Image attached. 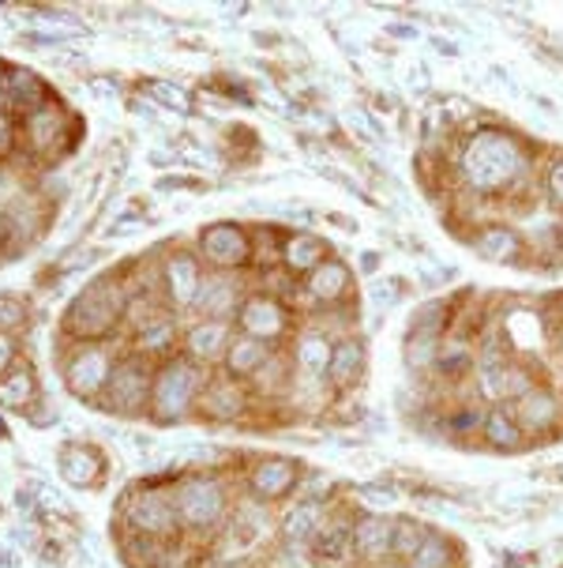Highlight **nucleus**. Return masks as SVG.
<instances>
[{
  "instance_id": "obj_1",
  "label": "nucleus",
  "mask_w": 563,
  "mask_h": 568,
  "mask_svg": "<svg viewBox=\"0 0 563 568\" xmlns=\"http://www.w3.org/2000/svg\"><path fill=\"white\" fill-rule=\"evenodd\" d=\"M458 173L477 197H496L507 192L530 173V158H525L522 144L511 133L500 128H481L466 139L463 155H458Z\"/></svg>"
},
{
  "instance_id": "obj_2",
  "label": "nucleus",
  "mask_w": 563,
  "mask_h": 568,
  "mask_svg": "<svg viewBox=\"0 0 563 568\" xmlns=\"http://www.w3.org/2000/svg\"><path fill=\"white\" fill-rule=\"evenodd\" d=\"M206 366L192 358H173L155 372V385H150V418L155 422H181L192 411H200V396L206 388Z\"/></svg>"
},
{
  "instance_id": "obj_3",
  "label": "nucleus",
  "mask_w": 563,
  "mask_h": 568,
  "mask_svg": "<svg viewBox=\"0 0 563 568\" xmlns=\"http://www.w3.org/2000/svg\"><path fill=\"white\" fill-rule=\"evenodd\" d=\"M173 505L188 535H219L233 512V497L219 474H192L173 486Z\"/></svg>"
},
{
  "instance_id": "obj_4",
  "label": "nucleus",
  "mask_w": 563,
  "mask_h": 568,
  "mask_svg": "<svg viewBox=\"0 0 563 568\" xmlns=\"http://www.w3.org/2000/svg\"><path fill=\"white\" fill-rule=\"evenodd\" d=\"M125 313V302H120V286L113 278H102V283H91L87 291L75 297V309L68 316V328L75 335H83L87 343H102V335L113 332L117 316Z\"/></svg>"
},
{
  "instance_id": "obj_5",
  "label": "nucleus",
  "mask_w": 563,
  "mask_h": 568,
  "mask_svg": "<svg viewBox=\"0 0 563 568\" xmlns=\"http://www.w3.org/2000/svg\"><path fill=\"white\" fill-rule=\"evenodd\" d=\"M125 519L136 535L155 538V543H166L181 530V519H177V505H173V490L166 486H144L128 497L125 505Z\"/></svg>"
},
{
  "instance_id": "obj_6",
  "label": "nucleus",
  "mask_w": 563,
  "mask_h": 568,
  "mask_svg": "<svg viewBox=\"0 0 563 568\" xmlns=\"http://www.w3.org/2000/svg\"><path fill=\"white\" fill-rule=\"evenodd\" d=\"M305 478L297 460L289 455H267V460H256L248 467V497L259 501V505H278L286 497H297V486Z\"/></svg>"
},
{
  "instance_id": "obj_7",
  "label": "nucleus",
  "mask_w": 563,
  "mask_h": 568,
  "mask_svg": "<svg viewBox=\"0 0 563 568\" xmlns=\"http://www.w3.org/2000/svg\"><path fill=\"white\" fill-rule=\"evenodd\" d=\"M353 516V554L357 568H375L391 561V546H394V516L391 512H350Z\"/></svg>"
},
{
  "instance_id": "obj_8",
  "label": "nucleus",
  "mask_w": 563,
  "mask_h": 568,
  "mask_svg": "<svg viewBox=\"0 0 563 568\" xmlns=\"http://www.w3.org/2000/svg\"><path fill=\"white\" fill-rule=\"evenodd\" d=\"M113 369H117V358H113L106 343H83V347L75 350V358L68 361V388L75 396L91 399L109 388Z\"/></svg>"
},
{
  "instance_id": "obj_9",
  "label": "nucleus",
  "mask_w": 563,
  "mask_h": 568,
  "mask_svg": "<svg viewBox=\"0 0 563 568\" xmlns=\"http://www.w3.org/2000/svg\"><path fill=\"white\" fill-rule=\"evenodd\" d=\"M308 554L319 568H357L353 554V516L350 512H331L327 524L316 530V538L308 543Z\"/></svg>"
},
{
  "instance_id": "obj_10",
  "label": "nucleus",
  "mask_w": 563,
  "mask_h": 568,
  "mask_svg": "<svg viewBox=\"0 0 563 568\" xmlns=\"http://www.w3.org/2000/svg\"><path fill=\"white\" fill-rule=\"evenodd\" d=\"M511 411L519 418L525 441L533 444V441H541V436H549L563 422V399L552 392L549 385H533L522 399H514Z\"/></svg>"
},
{
  "instance_id": "obj_11",
  "label": "nucleus",
  "mask_w": 563,
  "mask_h": 568,
  "mask_svg": "<svg viewBox=\"0 0 563 568\" xmlns=\"http://www.w3.org/2000/svg\"><path fill=\"white\" fill-rule=\"evenodd\" d=\"M237 328L241 335H248V339H259L275 347L282 335H289V328H294V316H289L286 305L275 302V297H244L237 309Z\"/></svg>"
},
{
  "instance_id": "obj_12",
  "label": "nucleus",
  "mask_w": 563,
  "mask_h": 568,
  "mask_svg": "<svg viewBox=\"0 0 563 568\" xmlns=\"http://www.w3.org/2000/svg\"><path fill=\"white\" fill-rule=\"evenodd\" d=\"M150 385H155V380H150L147 366H139V358L117 361V369H113V380H109V388H106V399H109L113 411L139 414V411H147V407H150Z\"/></svg>"
},
{
  "instance_id": "obj_13",
  "label": "nucleus",
  "mask_w": 563,
  "mask_h": 568,
  "mask_svg": "<svg viewBox=\"0 0 563 568\" xmlns=\"http://www.w3.org/2000/svg\"><path fill=\"white\" fill-rule=\"evenodd\" d=\"M200 256L214 267H241L252 256V241L233 222H214L200 234Z\"/></svg>"
},
{
  "instance_id": "obj_14",
  "label": "nucleus",
  "mask_w": 563,
  "mask_h": 568,
  "mask_svg": "<svg viewBox=\"0 0 563 568\" xmlns=\"http://www.w3.org/2000/svg\"><path fill=\"white\" fill-rule=\"evenodd\" d=\"M248 411V392L237 377H211L200 396V414L211 422H237Z\"/></svg>"
},
{
  "instance_id": "obj_15",
  "label": "nucleus",
  "mask_w": 563,
  "mask_h": 568,
  "mask_svg": "<svg viewBox=\"0 0 563 568\" xmlns=\"http://www.w3.org/2000/svg\"><path fill=\"white\" fill-rule=\"evenodd\" d=\"M162 278H166V294H169V302H173V309H192L195 294H200V286H203L200 256L173 253L166 260Z\"/></svg>"
},
{
  "instance_id": "obj_16",
  "label": "nucleus",
  "mask_w": 563,
  "mask_h": 568,
  "mask_svg": "<svg viewBox=\"0 0 563 568\" xmlns=\"http://www.w3.org/2000/svg\"><path fill=\"white\" fill-rule=\"evenodd\" d=\"M192 309L203 316V320H233L241 309V291L233 275H203V286L195 294Z\"/></svg>"
},
{
  "instance_id": "obj_17",
  "label": "nucleus",
  "mask_w": 563,
  "mask_h": 568,
  "mask_svg": "<svg viewBox=\"0 0 563 568\" xmlns=\"http://www.w3.org/2000/svg\"><path fill=\"white\" fill-rule=\"evenodd\" d=\"M331 505H319V501H300L294 497V505L282 512L278 519V535L282 543H294V546H308L316 538V530L327 524V516H331Z\"/></svg>"
},
{
  "instance_id": "obj_18",
  "label": "nucleus",
  "mask_w": 563,
  "mask_h": 568,
  "mask_svg": "<svg viewBox=\"0 0 563 568\" xmlns=\"http://www.w3.org/2000/svg\"><path fill=\"white\" fill-rule=\"evenodd\" d=\"M477 444H481L485 452H500V455L530 449V441H525V433H522V425L511 407H488L485 430L477 436Z\"/></svg>"
},
{
  "instance_id": "obj_19",
  "label": "nucleus",
  "mask_w": 563,
  "mask_h": 568,
  "mask_svg": "<svg viewBox=\"0 0 563 568\" xmlns=\"http://www.w3.org/2000/svg\"><path fill=\"white\" fill-rule=\"evenodd\" d=\"M469 245L477 249V256L496 260V264H519L525 253L522 238L514 234L511 227H503V222H488V227L474 230V234H469Z\"/></svg>"
},
{
  "instance_id": "obj_20",
  "label": "nucleus",
  "mask_w": 563,
  "mask_h": 568,
  "mask_svg": "<svg viewBox=\"0 0 563 568\" xmlns=\"http://www.w3.org/2000/svg\"><path fill=\"white\" fill-rule=\"evenodd\" d=\"M350 286H353V275L350 267L342 264V260H323V264L316 267L312 275L305 278V294L312 297L319 305H338L350 297Z\"/></svg>"
},
{
  "instance_id": "obj_21",
  "label": "nucleus",
  "mask_w": 563,
  "mask_h": 568,
  "mask_svg": "<svg viewBox=\"0 0 563 568\" xmlns=\"http://www.w3.org/2000/svg\"><path fill=\"white\" fill-rule=\"evenodd\" d=\"M364 366H369V354H364V343L357 335H338L334 354H331V369H327V380L334 388H353L361 385Z\"/></svg>"
},
{
  "instance_id": "obj_22",
  "label": "nucleus",
  "mask_w": 563,
  "mask_h": 568,
  "mask_svg": "<svg viewBox=\"0 0 563 568\" xmlns=\"http://www.w3.org/2000/svg\"><path fill=\"white\" fill-rule=\"evenodd\" d=\"M230 343H233L230 339V320H203V324H195V328L184 335L188 358L200 361V366H211V361L225 358Z\"/></svg>"
},
{
  "instance_id": "obj_23",
  "label": "nucleus",
  "mask_w": 563,
  "mask_h": 568,
  "mask_svg": "<svg viewBox=\"0 0 563 568\" xmlns=\"http://www.w3.org/2000/svg\"><path fill=\"white\" fill-rule=\"evenodd\" d=\"M485 418H488V407L481 403V399H466V403L450 407V411L439 414V422H444V436H450V441H477L485 430Z\"/></svg>"
},
{
  "instance_id": "obj_24",
  "label": "nucleus",
  "mask_w": 563,
  "mask_h": 568,
  "mask_svg": "<svg viewBox=\"0 0 563 568\" xmlns=\"http://www.w3.org/2000/svg\"><path fill=\"white\" fill-rule=\"evenodd\" d=\"M282 260L294 275H312L323 260H331V245L319 241L316 234H294L282 245Z\"/></svg>"
},
{
  "instance_id": "obj_25",
  "label": "nucleus",
  "mask_w": 563,
  "mask_h": 568,
  "mask_svg": "<svg viewBox=\"0 0 563 568\" xmlns=\"http://www.w3.org/2000/svg\"><path fill=\"white\" fill-rule=\"evenodd\" d=\"M275 347L270 343H259V339H248V335H237L225 350V369L230 377H256V372L267 366Z\"/></svg>"
},
{
  "instance_id": "obj_26",
  "label": "nucleus",
  "mask_w": 563,
  "mask_h": 568,
  "mask_svg": "<svg viewBox=\"0 0 563 568\" xmlns=\"http://www.w3.org/2000/svg\"><path fill=\"white\" fill-rule=\"evenodd\" d=\"M458 561H463V546H458L447 530L432 527L428 538L421 543L417 554L410 557L406 568H458Z\"/></svg>"
},
{
  "instance_id": "obj_27",
  "label": "nucleus",
  "mask_w": 563,
  "mask_h": 568,
  "mask_svg": "<svg viewBox=\"0 0 563 568\" xmlns=\"http://www.w3.org/2000/svg\"><path fill=\"white\" fill-rule=\"evenodd\" d=\"M331 354H334V343L327 339V332H308V335H300V339H297L294 361H297V369L305 372V377L323 380L327 369H331Z\"/></svg>"
},
{
  "instance_id": "obj_28",
  "label": "nucleus",
  "mask_w": 563,
  "mask_h": 568,
  "mask_svg": "<svg viewBox=\"0 0 563 568\" xmlns=\"http://www.w3.org/2000/svg\"><path fill=\"white\" fill-rule=\"evenodd\" d=\"M64 136V114L56 106H42L34 114H26V144L31 151H53V144Z\"/></svg>"
},
{
  "instance_id": "obj_29",
  "label": "nucleus",
  "mask_w": 563,
  "mask_h": 568,
  "mask_svg": "<svg viewBox=\"0 0 563 568\" xmlns=\"http://www.w3.org/2000/svg\"><path fill=\"white\" fill-rule=\"evenodd\" d=\"M61 474L72 482V486H94L102 478V455L94 449H83V444H72V449L61 452Z\"/></svg>"
},
{
  "instance_id": "obj_30",
  "label": "nucleus",
  "mask_w": 563,
  "mask_h": 568,
  "mask_svg": "<svg viewBox=\"0 0 563 568\" xmlns=\"http://www.w3.org/2000/svg\"><path fill=\"white\" fill-rule=\"evenodd\" d=\"M428 524L425 519H413V516H394V546H391V561L410 565V557L417 554L421 543L428 538Z\"/></svg>"
},
{
  "instance_id": "obj_31",
  "label": "nucleus",
  "mask_w": 563,
  "mask_h": 568,
  "mask_svg": "<svg viewBox=\"0 0 563 568\" xmlns=\"http://www.w3.org/2000/svg\"><path fill=\"white\" fill-rule=\"evenodd\" d=\"M8 98H12L15 106H23L26 114H34V109H42V106H50V102H45L42 80H38L34 72H23V69H15L12 76H8Z\"/></svg>"
},
{
  "instance_id": "obj_32",
  "label": "nucleus",
  "mask_w": 563,
  "mask_h": 568,
  "mask_svg": "<svg viewBox=\"0 0 563 568\" xmlns=\"http://www.w3.org/2000/svg\"><path fill=\"white\" fill-rule=\"evenodd\" d=\"M34 399V377L23 366H15L12 372L0 377V403L4 407H26Z\"/></svg>"
},
{
  "instance_id": "obj_33",
  "label": "nucleus",
  "mask_w": 563,
  "mask_h": 568,
  "mask_svg": "<svg viewBox=\"0 0 563 568\" xmlns=\"http://www.w3.org/2000/svg\"><path fill=\"white\" fill-rule=\"evenodd\" d=\"M139 335V343L136 347L139 350H147V354H155V350H166V347H173V339H177V328H173V320L169 316H150V320L144 324V328H136Z\"/></svg>"
},
{
  "instance_id": "obj_34",
  "label": "nucleus",
  "mask_w": 563,
  "mask_h": 568,
  "mask_svg": "<svg viewBox=\"0 0 563 568\" xmlns=\"http://www.w3.org/2000/svg\"><path fill=\"white\" fill-rule=\"evenodd\" d=\"M357 497H361L364 505H372V512H383L399 501V490H394L391 482H364V486H357Z\"/></svg>"
},
{
  "instance_id": "obj_35",
  "label": "nucleus",
  "mask_w": 563,
  "mask_h": 568,
  "mask_svg": "<svg viewBox=\"0 0 563 568\" xmlns=\"http://www.w3.org/2000/svg\"><path fill=\"white\" fill-rule=\"evenodd\" d=\"M369 294H372V302L380 305V309H391V305L402 297V283H399V278H375V283L369 286Z\"/></svg>"
},
{
  "instance_id": "obj_36",
  "label": "nucleus",
  "mask_w": 563,
  "mask_h": 568,
  "mask_svg": "<svg viewBox=\"0 0 563 568\" xmlns=\"http://www.w3.org/2000/svg\"><path fill=\"white\" fill-rule=\"evenodd\" d=\"M19 324H26V309L19 302H12V297H0V332H12L19 328Z\"/></svg>"
},
{
  "instance_id": "obj_37",
  "label": "nucleus",
  "mask_w": 563,
  "mask_h": 568,
  "mask_svg": "<svg viewBox=\"0 0 563 568\" xmlns=\"http://www.w3.org/2000/svg\"><path fill=\"white\" fill-rule=\"evenodd\" d=\"M150 95H158V102H166V106H177L181 114H188V98L181 87H169V83H150Z\"/></svg>"
},
{
  "instance_id": "obj_38",
  "label": "nucleus",
  "mask_w": 563,
  "mask_h": 568,
  "mask_svg": "<svg viewBox=\"0 0 563 568\" xmlns=\"http://www.w3.org/2000/svg\"><path fill=\"white\" fill-rule=\"evenodd\" d=\"M544 189H549V197L556 208H563V158L549 166V181H544Z\"/></svg>"
},
{
  "instance_id": "obj_39",
  "label": "nucleus",
  "mask_w": 563,
  "mask_h": 568,
  "mask_svg": "<svg viewBox=\"0 0 563 568\" xmlns=\"http://www.w3.org/2000/svg\"><path fill=\"white\" fill-rule=\"evenodd\" d=\"M12 361H15V343L8 339L4 332H0V372H12L15 369Z\"/></svg>"
},
{
  "instance_id": "obj_40",
  "label": "nucleus",
  "mask_w": 563,
  "mask_h": 568,
  "mask_svg": "<svg viewBox=\"0 0 563 568\" xmlns=\"http://www.w3.org/2000/svg\"><path fill=\"white\" fill-rule=\"evenodd\" d=\"M94 256H98V253H94V249H87V253H75V256L64 260V264H61V272H72V267H87Z\"/></svg>"
},
{
  "instance_id": "obj_41",
  "label": "nucleus",
  "mask_w": 563,
  "mask_h": 568,
  "mask_svg": "<svg viewBox=\"0 0 563 568\" xmlns=\"http://www.w3.org/2000/svg\"><path fill=\"white\" fill-rule=\"evenodd\" d=\"M387 34H394V39H402V42H410V39H417V27H406V23H391V27H387Z\"/></svg>"
},
{
  "instance_id": "obj_42",
  "label": "nucleus",
  "mask_w": 563,
  "mask_h": 568,
  "mask_svg": "<svg viewBox=\"0 0 563 568\" xmlns=\"http://www.w3.org/2000/svg\"><path fill=\"white\" fill-rule=\"evenodd\" d=\"M8 147H12V125L8 117H0V155H8Z\"/></svg>"
},
{
  "instance_id": "obj_43",
  "label": "nucleus",
  "mask_w": 563,
  "mask_h": 568,
  "mask_svg": "<svg viewBox=\"0 0 563 568\" xmlns=\"http://www.w3.org/2000/svg\"><path fill=\"white\" fill-rule=\"evenodd\" d=\"M432 45H436L439 53H447V57H458V45L455 42H444V39H432Z\"/></svg>"
},
{
  "instance_id": "obj_44",
  "label": "nucleus",
  "mask_w": 563,
  "mask_h": 568,
  "mask_svg": "<svg viewBox=\"0 0 563 568\" xmlns=\"http://www.w3.org/2000/svg\"><path fill=\"white\" fill-rule=\"evenodd\" d=\"M488 76H492L496 83H503V87H514V83H511V76H507L503 69H492V72H488Z\"/></svg>"
},
{
  "instance_id": "obj_45",
  "label": "nucleus",
  "mask_w": 563,
  "mask_h": 568,
  "mask_svg": "<svg viewBox=\"0 0 563 568\" xmlns=\"http://www.w3.org/2000/svg\"><path fill=\"white\" fill-rule=\"evenodd\" d=\"M8 234H12V222H8V215H0V245L8 241Z\"/></svg>"
},
{
  "instance_id": "obj_46",
  "label": "nucleus",
  "mask_w": 563,
  "mask_h": 568,
  "mask_svg": "<svg viewBox=\"0 0 563 568\" xmlns=\"http://www.w3.org/2000/svg\"><path fill=\"white\" fill-rule=\"evenodd\" d=\"M375 568H406V565H399V561H387V565H375Z\"/></svg>"
},
{
  "instance_id": "obj_47",
  "label": "nucleus",
  "mask_w": 563,
  "mask_h": 568,
  "mask_svg": "<svg viewBox=\"0 0 563 568\" xmlns=\"http://www.w3.org/2000/svg\"><path fill=\"white\" fill-rule=\"evenodd\" d=\"M560 366H563V335H560Z\"/></svg>"
},
{
  "instance_id": "obj_48",
  "label": "nucleus",
  "mask_w": 563,
  "mask_h": 568,
  "mask_svg": "<svg viewBox=\"0 0 563 568\" xmlns=\"http://www.w3.org/2000/svg\"><path fill=\"white\" fill-rule=\"evenodd\" d=\"M560 482H563V467H560Z\"/></svg>"
},
{
  "instance_id": "obj_49",
  "label": "nucleus",
  "mask_w": 563,
  "mask_h": 568,
  "mask_svg": "<svg viewBox=\"0 0 563 568\" xmlns=\"http://www.w3.org/2000/svg\"><path fill=\"white\" fill-rule=\"evenodd\" d=\"M0 433H4V425H0Z\"/></svg>"
},
{
  "instance_id": "obj_50",
  "label": "nucleus",
  "mask_w": 563,
  "mask_h": 568,
  "mask_svg": "<svg viewBox=\"0 0 563 568\" xmlns=\"http://www.w3.org/2000/svg\"><path fill=\"white\" fill-rule=\"evenodd\" d=\"M560 568H563V565H560Z\"/></svg>"
}]
</instances>
